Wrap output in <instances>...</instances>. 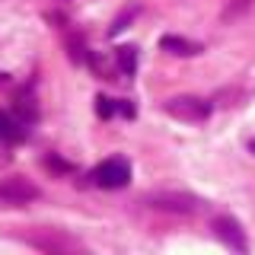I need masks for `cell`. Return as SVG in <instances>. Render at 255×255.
Masks as SVG:
<instances>
[{
	"instance_id": "cell-9",
	"label": "cell",
	"mask_w": 255,
	"mask_h": 255,
	"mask_svg": "<svg viewBox=\"0 0 255 255\" xmlns=\"http://www.w3.org/2000/svg\"><path fill=\"white\" fill-rule=\"evenodd\" d=\"M115 102H112L109 99V96H99V99H96V115H99V118H112V115H115Z\"/></svg>"
},
{
	"instance_id": "cell-6",
	"label": "cell",
	"mask_w": 255,
	"mask_h": 255,
	"mask_svg": "<svg viewBox=\"0 0 255 255\" xmlns=\"http://www.w3.org/2000/svg\"><path fill=\"white\" fill-rule=\"evenodd\" d=\"M159 48L169 51V54H179V58H191V54L201 51L198 42H188V38H182V35H163L159 38Z\"/></svg>"
},
{
	"instance_id": "cell-14",
	"label": "cell",
	"mask_w": 255,
	"mask_h": 255,
	"mask_svg": "<svg viewBox=\"0 0 255 255\" xmlns=\"http://www.w3.org/2000/svg\"><path fill=\"white\" fill-rule=\"evenodd\" d=\"M70 58L83 61V42H80V38H77V42H70Z\"/></svg>"
},
{
	"instance_id": "cell-12",
	"label": "cell",
	"mask_w": 255,
	"mask_h": 255,
	"mask_svg": "<svg viewBox=\"0 0 255 255\" xmlns=\"http://www.w3.org/2000/svg\"><path fill=\"white\" fill-rule=\"evenodd\" d=\"M134 13H137V6H131V10H128L125 16H118V19H115V26H112V29H109V32H112V35H118V32H122V29L128 26V22H131V16H134Z\"/></svg>"
},
{
	"instance_id": "cell-8",
	"label": "cell",
	"mask_w": 255,
	"mask_h": 255,
	"mask_svg": "<svg viewBox=\"0 0 255 255\" xmlns=\"http://www.w3.org/2000/svg\"><path fill=\"white\" fill-rule=\"evenodd\" d=\"M249 3H252V0H233V3H230L227 10H223V19H227V22H233L239 13H246V10H249Z\"/></svg>"
},
{
	"instance_id": "cell-3",
	"label": "cell",
	"mask_w": 255,
	"mask_h": 255,
	"mask_svg": "<svg viewBox=\"0 0 255 255\" xmlns=\"http://www.w3.org/2000/svg\"><path fill=\"white\" fill-rule=\"evenodd\" d=\"M93 179H96L99 188H125L128 182H131V166H128L125 159H106V163L96 166Z\"/></svg>"
},
{
	"instance_id": "cell-15",
	"label": "cell",
	"mask_w": 255,
	"mask_h": 255,
	"mask_svg": "<svg viewBox=\"0 0 255 255\" xmlns=\"http://www.w3.org/2000/svg\"><path fill=\"white\" fill-rule=\"evenodd\" d=\"M118 109H122V115H128V118L134 115V106H131V102H118Z\"/></svg>"
},
{
	"instance_id": "cell-10",
	"label": "cell",
	"mask_w": 255,
	"mask_h": 255,
	"mask_svg": "<svg viewBox=\"0 0 255 255\" xmlns=\"http://www.w3.org/2000/svg\"><path fill=\"white\" fill-rule=\"evenodd\" d=\"M16 112H19V118H22V122H35V106H32L29 99L16 102Z\"/></svg>"
},
{
	"instance_id": "cell-5",
	"label": "cell",
	"mask_w": 255,
	"mask_h": 255,
	"mask_svg": "<svg viewBox=\"0 0 255 255\" xmlns=\"http://www.w3.org/2000/svg\"><path fill=\"white\" fill-rule=\"evenodd\" d=\"M214 233L220 243H227L233 252H246V233L239 230V223L233 217H217L214 220Z\"/></svg>"
},
{
	"instance_id": "cell-4",
	"label": "cell",
	"mask_w": 255,
	"mask_h": 255,
	"mask_svg": "<svg viewBox=\"0 0 255 255\" xmlns=\"http://www.w3.org/2000/svg\"><path fill=\"white\" fill-rule=\"evenodd\" d=\"M38 198V188L32 185L29 179H22V175H13V179H3L0 182V201L3 204H29Z\"/></svg>"
},
{
	"instance_id": "cell-13",
	"label": "cell",
	"mask_w": 255,
	"mask_h": 255,
	"mask_svg": "<svg viewBox=\"0 0 255 255\" xmlns=\"http://www.w3.org/2000/svg\"><path fill=\"white\" fill-rule=\"evenodd\" d=\"M45 166H48V169H54V172H70V163H64V159H58V156H48Z\"/></svg>"
},
{
	"instance_id": "cell-2",
	"label": "cell",
	"mask_w": 255,
	"mask_h": 255,
	"mask_svg": "<svg viewBox=\"0 0 255 255\" xmlns=\"http://www.w3.org/2000/svg\"><path fill=\"white\" fill-rule=\"evenodd\" d=\"M147 204L156 207V211H172V214H195L201 201L191 195H182V191H156V195H147Z\"/></svg>"
},
{
	"instance_id": "cell-11",
	"label": "cell",
	"mask_w": 255,
	"mask_h": 255,
	"mask_svg": "<svg viewBox=\"0 0 255 255\" xmlns=\"http://www.w3.org/2000/svg\"><path fill=\"white\" fill-rule=\"evenodd\" d=\"M13 128L16 125L3 115V112H0V137H19V131H13Z\"/></svg>"
},
{
	"instance_id": "cell-1",
	"label": "cell",
	"mask_w": 255,
	"mask_h": 255,
	"mask_svg": "<svg viewBox=\"0 0 255 255\" xmlns=\"http://www.w3.org/2000/svg\"><path fill=\"white\" fill-rule=\"evenodd\" d=\"M166 112L179 122H204L211 115V102L198 99V96H175L166 102Z\"/></svg>"
},
{
	"instance_id": "cell-7",
	"label": "cell",
	"mask_w": 255,
	"mask_h": 255,
	"mask_svg": "<svg viewBox=\"0 0 255 255\" xmlns=\"http://www.w3.org/2000/svg\"><path fill=\"white\" fill-rule=\"evenodd\" d=\"M115 61H118V67H122V74L131 77L134 70H137V48H134V45H122L115 51Z\"/></svg>"
}]
</instances>
